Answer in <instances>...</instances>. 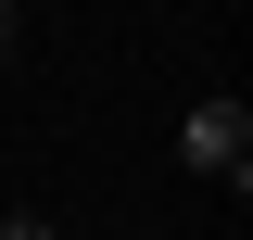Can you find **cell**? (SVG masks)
Returning a JSON list of instances; mask_svg holds the SVG:
<instances>
[{
	"mask_svg": "<svg viewBox=\"0 0 253 240\" xmlns=\"http://www.w3.org/2000/svg\"><path fill=\"white\" fill-rule=\"evenodd\" d=\"M177 164H190L203 190H241V177H253V101H241V89H203V101L177 114Z\"/></svg>",
	"mask_w": 253,
	"mask_h": 240,
	"instance_id": "obj_1",
	"label": "cell"
},
{
	"mask_svg": "<svg viewBox=\"0 0 253 240\" xmlns=\"http://www.w3.org/2000/svg\"><path fill=\"white\" fill-rule=\"evenodd\" d=\"M0 240H63V228H51L38 202H13V215H0Z\"/></svg>",
	"mask_w": 253,
	"mask_h": 240,
	"instance_id": "obj_2",
	"label": "cell"
},
{
	"mask_svg": "<svg viewBox=\"0 0 253 240\" xmlns=\"http://www.w3.org/2000/svg\"><path fill=\"white\" fill-rule=\"evenodd\" d=\"M13 51H26V13H13V0H0V76H13Z\"/></svg>",
	"mask_w": 253,
	"mask_h": 240,
	"instance_id": "obj_3",
	"label": "cell"
}]
</instances>
